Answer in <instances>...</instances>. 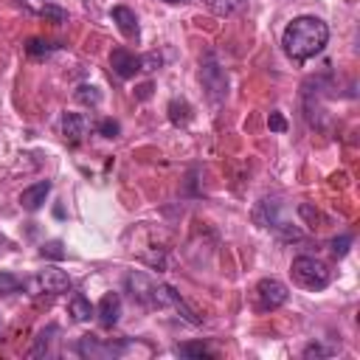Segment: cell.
Masks as SVG:
<instances>
[{
	"label": "cell",
	"mask_w": 360,
	"mask_h": 360,
	"mask_svg": "<svg viewBox=\"0 0 360 360\" xmlns=\"http://www.w3.org/2000/svg\"><path fill=\"white\" fill-rule=\"evenodd\" d=\"M352 242H354V239H352V233L335 236V239H332V253H335V256H346V253H349V248H352Z\"/></svg>",
	"instance_id": "cell-23"
},
{
	"label": "cell",
	"mask_w": 360,
	"mask_h": 360,
	"mask_svg": "<svg viewBox=\"0 0 360 360\" xmlns=\"http://www.w3.org/2000/svg\"><path fill=\"white\" fill-rule=\"evenodd\" d=\"M53 335H59V326L56 323H48L39 335H37V340H34V346H31V357H42V354H48L51 352V340H53Z\"/></svg>",
	"instance_id": "cell-14"
},
{
	"label": "cell",
	"mask_w": 360,
	"mask_h": 360,
	"mask_svg": "<svg viewBox=\"0 0 360 360\" xmlns=\"http://www.w3.org/2000/svg\"><path fill=\"white\" fill-rule=\"evenodd\" d=\"M39 14H42L45 20H51L53 25H59V22H65V20H68L65 8H59V6H51V3H45V6L39 8Z\"/></svg>",
	"instance_id": "cell-22"
},
{
	"label": "cell",
	"mask_w": 360,
	"mask_h": 360,
	"mask_svg": "<svg viewBox=\"0 0 360 360\" xmlns=\"http://www.w3.org/2000/svg\"><path fill=\"white\" fill-rule=\"evenodd\" d=\"M129 343L127 340H98L93 335H84L79 343H76V352L82 357H90V360H112V357H121L127 354Z\"/></svg>",
	"instance_id": "cell-4"
},
{
	"label": "cell",
	"mask_w": 360,
	"mask_h": 360,
	"mask_svg": "<svg viewBox=\"0 0 360 360\" xmlns=\"http://www.w3.org/2000/svg\"><path fill=\"white\" fill-rule=\"evenodd\" d=\"M326 39H329V25L323 20H318V17H309V14L295 17L284 28V34H281L284 53L295 65H304L307 59H312L315 53H321L323 45H326Z\"/></svg>",
	"instance_id": "cell-2"
},
{
	"label": "cell",
	"mask_w": 360,
	"mask_h": 360,
	"mask_svg": "<svg viewBox=\"0 0 360 360\" xmlns=\"http://www.w3.org/2000/svg\"><path fill=\"white\" fill-rule=\"evenodd\" d=\"M110 17H112V22L118 25V31H121L127 39H138L141 25H138V17H135V11H132L129 6H112Z\"/></svg>",
	"instance_id": "cell-9"
},
{
	"label": "cell",
	"mask_w": 360,
	"mask_h": 360,
	"mask_svg": "<svg viewBox=\"0 0 360 360\" xmlns=\"http://www.w3.org/2000/svg\"><path fill=\"white\" fill-rule=\"evenodd\" d=\"M205 6H208V11L217 14V17H233V14L245 11L248 0H205Z\"/></svg>",
	"instance_id": "cell-13"
},
{
	"label": "cell",
	"mask_w": 360,
	"mask_h": 360,
	"mask_svg": "<svg viewBox=\"0 0 360 360\" xmlns=\"http://www.w3.org/2000/svg\"><path fill=\"white\" fill-rule=\"evenodd\" d=\"M267 127H270L273 132H287V118H284L278 110H273V112L267 115Z\"/></svg>",
	"instance_id": "cell-25"
},
{
	"label": "cell",
	"mask_w": 360,
	"mask_h": 360,
	"mask_svg": "<svg viewBox=\"0 0 360 360\" xmlns=\"http://www.w3.org/2000/svg\"><path fill=\"white\" fill-rule=\"evenodd\" d=\"M98 132H101L104 138H118V132H121V124H118L115 118H104V121L98 124Z\"/></svg>",
	"instance_id": "cell-24"
},
{
	"label": "cell",
	"mask_w": 360,
	"mask_h": 360,
	"mask_svg": "<svg viewBox=\"0 0 360 360\" xmlns=\"http://www.w3.org/2000/svg\"><path fill=\"white\" fill-rule=\"evenodd\" d=\"M163 3H186V0H163Z\"/></svg>",
	"instance_id": "cell-28"
},
{
	"label": "cell",
	"mask_w": 360,
	"mask_h": 360,
	"mask_svg": "<svg viewBox=\"0 0 360 360\" xmlns=\"http://www.w3.org/2000/svg\"><path fill=\"white\" fill-rule=\"evenodd\" d=\"M56 48H59V42H51V39H28V45H25L28 56H48Z\"/></svg>",
	"instance_id": "cell-17"
},
{
	"label": "cell",
	"mask_w": 360,
	"mask_h": 360,
	"mask_svg": "<svg viewBox=\"0 0 360 360\" xmlns=\"http://www.w3.org/2000/svg\"><path fill=\"white\" fill-rule=\"evenodd\" d=\"M290 273H292V281H295L298 287H304V290H323V287L329 284V278H332L329 267H326L321 259H312V256H298V259H292Z\"/></svg>",
	"instance_id": "cell-3"
},
{
	"label": "cell",
	"mask_w": 360,
	"mask_h": 360,
	"mask_svg": "<svg viewBox=\"0 0 360 360\" xmlns=\"http://www.w3.org/2000/svg\"><path fill=\"white\" fill-rule=\"evenodd\" d=\"M39 256H42V259L62 262V259H65V245H62L59 239H51V242H45V245L39 248Z\"/></svg>",
	"instance_id": "cell-19"
},
{
	"label": "cell",
	"mask_w": 360,
	"mask_h": 360,
	"mask_svg": "<svg viewBox=\"0 0 360 360\" xmlns=\"http://www.w3.org/2000/svg\"><path fill=\"white\" fill-rule=\"evenodd\" d=\"M96 315H98V323H101L104 329H112V326L118 323V318H121V298H118V292H107V295L98 301Z\"/></svg>",
	"instance_id": "cell-10"
},
{
	"label": "cell",
	"mask_w": 360,
	"mask_h": 360,
	"mask_svg": "<svg viewBox=\"0 0 360 360\" xmlns=\"http://www.w3.org/2000/svg\"><path fill=\"white\" fill-rule=\"evenodd\" d=\"M149 93H152V84H149V82H146V84H141V87L135 90V96H138V98H149Z\"/></svg>",
	"instance_id": "cell-27"
},
{
	"label": "cell",
	"mask_w": 360,
	"mask_h": 360,
	"mask_svg": "<svg viewBox=\"0 0 360 360\" xmlns=\"http://www.w3.org/2000/svg\"><path fill=\"white\" fill-rule=\"evenodd\" d=\"M110 68L115 70L118 79H132L138 70H141V56H135L132 51L127 48H115L110 53Z\"/></svg>",
	"instance_id": "cell-8"
},
{
	"label": "cell",
	"mask_w": 360,
	"mask_h": 360,
	"mask_svg": "<svg viewBox=\"0 0 360 360\" xmlns=\"http://www.w3.org/2000/svg\"><path fill=\"white\" fill-rule=\"evenodd\" d=\"M169 118H172V124H186L188 118H191V107L186 104V101H172L169 104Z\"/></svg>",
	"instance_id": "cell-18"
},
{
	"label": "cell",
	"mask_w": 360,
	"mask_h": 360,
	"mask_svg": "<svg viewBox=\"0 0 360 360\" xmlns=\"http://www.w3.org/2000/svg\"><path fill=\"white\" fill-rule=\"evenodd\" d=\"M68 309H70V315H73V321H90L93 318V307H90V301L82 295V292H76L73 298H70V304H68Z\"/></svg>",
	"instance_id": "cell-15"
},
{
	"label": "cell",
	"mask_w": 360,
	"mask_h": 360,
	"mask_svg": "<svg viewBox=\"0 0 360 360\" xmlns=\"http://www.w3.org/2000/svg\"><path fill=\"white\" fill-rule=\"evenodd\" d=\"M253 295H256V309H259V312H270V309H278L281 304H287L290 290H287V284L278 281V278H262V281L256 284Z\"/></svg>",
	"instance_id": "cell-5"
},
{
	"label": "cell",
	"mask_w": 360,
	"mask_h": 360,
	"mask_svg": "<svg viewBox=\"0 0 360 360\" xmlns=\"http://www.w3.org/2000/svg\"><path fill=\"white\" fill-rule=\"evenodd\" d=\"M73 96H76V101H82V104H87V107H96V104L101 101V93H98V87H93V84H79Z\"/></svg>",
	"instance_id": "cell-16"
},
{
	"label": "cell",
	"mask_w": 360,
	"mask_h": 360,
	"mask_svg": "<svg viewBox=\"0 0 360 360\" xmlns=\"http://www.w3.org/2000/svg\"><path fill=\"white\" fill-rule=\"evenodd\" d=\"M31 290H34V292H51V295L68 292V290H70V276H68L65 270H59V267H45V270H39L37 278L31 281Z\"/></svg>",
	"instance_id": "cell-6"
},
{
	"label": "cell",
	"mask_w": 360,
	"mask_h": 360,
	"mask_svg": "<svg viewBox=\"0 0 360 360\" xmlns=\"http://www.w3.org/2000/svg\"><path fill=\"white\" fill-rule=\"evenodd\" d=\"M200 79H202V84L208 87V93H211V98L214 101H219L222 96H225V87H228V79H225V73H222V68L208 56L205 62H202V70H200Z\"/></svg>",
	"instance_id": "cell-7"
},
{
	"label": "cell",
	"mask_w": 360,
	"mask_h": 360,
	"mask_svg": "<svg viewBox=\"0 0 360 360\" xmlns=\"http://www.w3.org/2000/svg\"><path fill=\"white\" fill-rule=\"evenodd\" d=\"M174 352L180 357H211V352L202 343H180V346H174Z\"/></svg>",
	"instance_id": "cell-20"
},
{
	"label": "cell",
	"mask_w": 360,
	"mask_h": 360,
	"mask_svg": "<svg viewBox=\"0 0 360 360\" xmlns=\"http://www.w3.org/2000/svg\"><path fill=\"white\" fill-rule=\"evenodd\" d=\"M127 290L132 292V298H135L138 304H143V307H149V309H174V312H180V318L188 321L191 326L200 323V318L194 315V309L180 298V292H177L174 287L160 284V281H155L152 276H146V273H141V270H132V273L127 276Z\"/></svg>",
	"instance_id": "cell-1"
},
{
	"label": "cell",
	"mask_w": 360,
	"mask_h": 360,
	"mask_svg": "<svg viewBox=\"0 0 360 360\" xmlns=\"http://www.w3.org/2000/svg\"><path fill=\"white\" fill-rule=\"evenodd\" d=\"M48 194H51V180H39V183L22 188V194H20V205H22L25 211H39V208L45 205Z\"/></svg>",
	"instance_id": "cell-12"
},
{
	"label": "cell",
	"mask_w": 360,
	"mask_h": 360,
	"mask_svg": "<svg viewBox=\"0 0 360 360\" xmlns=\"http://www.w3.org/2000/svg\"><path fill=\"white\" fill-rule=\"evenodd\" d=\"M62 135L70 146L82 143V138L87 135V118L82 112H65L62 115Z\"/></svg>",
	"instance_id": "cell-11"
},
{
	"label": "cell",
	"mask_w": 360,
	"mask_h": 360,
	"mask_svg": "<svg viewBox=\"0 0 360 360\" xmlns=\"http://www.w3.org/2000/svg\"><path fill=\"white\" fill-rule=\"evenodd\" d=\"M323 354H329V349H323L321 343H312L304 349V357H323Z\"/></svg>",
	"instance_id": "cell-26"
},
{
	"label": "cell",
	"mask_w": 360,
	"mask_h": 360,
	"mask_svg": "<svg viewBox=\"0 0 360 360\" xmlns=\"http://www.w3.org/2000/svg\"><path fill=\"white\" fill-rule=\"evenodd\" d=\"M20 290H22V281L14 273H0V295H11Z\"/></svg>",
	"instance_id": "cell-21"
}]
</instances>
